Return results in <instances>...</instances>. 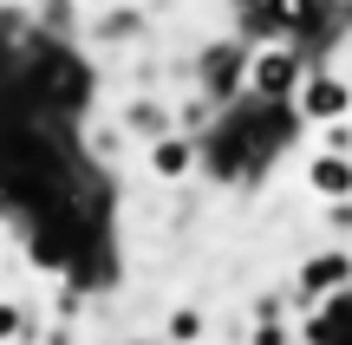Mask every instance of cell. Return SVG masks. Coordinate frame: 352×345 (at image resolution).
<instances>
[{
  "label": "cell",
  "mask_w": 352,
  "mask_h": 345,
  "mask_svg": "<svg viewBox=\"0 0 352 345\" xmlns=\"http://www.w3.org/2000/svg\"><path fill=\"white\" fill-rule=\"evenodd\" d=\"M307 189H314V195H327V202L352 195V156H340V150H320L314 163H307Z\"/></svg>",
  "instance_id": "obj_3"
},
{
  "label": "cell",
  "mask_w": 352,
  "mask_h": 345,
  "mask_svg": "<svg viewBox=\"0 0 352 345\" xmlns=\"http://www.w3.org/2000/svg\"><path fill=\"white\" fill-rule=\"evenodd\" d=\"M248 85L261 91V98H287L294 85H300V65H294V52H261V59H254V72H248Z\"/></svg>",
  "instance_id": "obj_2"
},
{
  "label": "cell",
  "mask_w": 352,
  "mask_h": 345,
  "mask_svg": "<svg viewBox=\"0 0 352 345\" xmlns=\"http://www.w3.org/2000/svg\"><path fill=\"white\" fill-rule=\"evenodd\" d=\"M151 169H157V176H164V182H176V176H183V169H189V143H176V137L151 143Z\"/></svg>",
  "instance_id": "obj_5"
},
{
  "label": "cell",
  "mask_w": 352,
  "mask_h": 345,
  "mask_svg": "<svg viewBox=\"0 0 352 345\" xmlns=\"http://www.w3.org/2000/svg\"><path fill=\"white\" fill-rule=\"evenodd\" d=\"M26 333V320H20V307H7V300H0V339H20Z\"/></svg>",
  "instance_id": "obj_7"
},
{
  "label": "cell",
  "mask_w": 352,
  "mask_h": 345,
  "mask_svg": "<svg viewBox=\"0 0 352 345\" xmlns=\"http://www.w3.org/2000/svg\"><path fill=\"white\" fill-rule=\"evenodd\" d=\"M300 111L307 117H320V124H327V117H346L352 111V85L346 78H333V72H320V78H300Z\"/></svg>",
  "instance_id": "obj_1"
},
{
  "label": "cell",
  "mask_w": 352,
  "mask_h": 345,
  "mask_svg": "<svg viewBox=\"0 0 352 345\" xmlns=\"http://www.w3.org/2000/svg\"><path fill=\"white\" fill-rule=\"evenodd\" d=\"M346 281H352V261L346 254H320V261L300 267V300H320V294H333V287H346Z\"/></svg>",
  "instance_id": "obj_4"
},
{
  "label": "cell",
  "mask_w": 352,
  "mask_h": 345,
  "mask_svg": "<svg viewBox=\"0 0 352 345\" xmlns=\"http://www.w3.org/2000/svg\"><path fill=\"white\" fill-rule=\"evenodd\" d=\"M196 333H202V320H196V313H176V320H170V339H176V345H189Z\"/></svg>",
  "instance_id": "obj_6"
}]
</instances>
